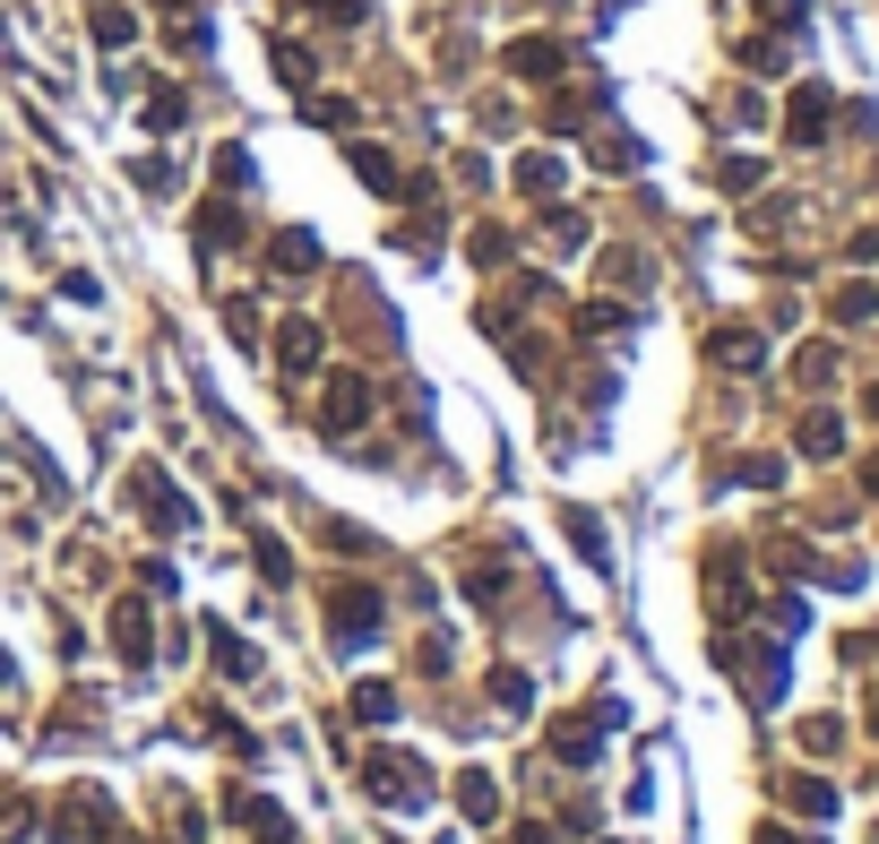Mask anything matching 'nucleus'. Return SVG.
<instances>
[{
	"instance_id": "1",
	"label": "nucleus",
	"mask_w": 879,
	"mask_h": 844,
	"mask_svg": "<svg viewBox=\"0 0 879 844\" xmlns=\"http://www.w3.org/2000/svg\"><path fill=\"white\" fill-rule=\"evenodd\" d=\"M328 629H336L345 647L380 638V595H371V586H345V595H336V612H328Z\"/></svg>"
},
{
	"instance_id": "2",
	"label": "nucleus",
	"mask_w": 879,
	"mask_h": 844,
	"mask_svg": "<svg viewBox=\"0 0 879 844\" xmlns=\"http://www.w3.org/2000/svg\"><path fill=\"white\" fill-rule=\"evenodd\" d=\"M509 69H518V78H560V43L526 35V43H509Z\"/></svg>"
},
{
	"instance_id": "3",
	"label": "nucleus",
	"mask_w": 879,
	"mask_h": 844,
	"mask_svg": "<svg viewBox=\"0 0 879 844\" xmlns=\"http://www.w3.org/2000/svg\"><path fill=\"white\" fill-rule=\"evenodd\" d=\"M362 414H371V405H362V380H336V389H328V431H362Z\"/></svg>"
},
{
	"instance_id": "4",
	"label": "nucleus",
	"mask_w": 879,
	"mask_h": 844,
	"mask_svg": "<svg viewBox=\"0 0 879 844\" xmlns=\"http://www.w3.org/2000/svg\"><path fill=\"white\" fill-rule=\"evenodd\" d=\"M819 130H828V87H802V96H793V138L819 147Z\"/></svg>"
},
{
	"instance_id": "5",
	"label": "nucleus",
	"mask_w": 879,
	"mask_h": 844,
	"mask_svg": "<svg viewBox=\"0 0 879 844\" xmlns=\"http://www.w3.org/2000/svg\"><path fill=\"white\" fill-rule=\"evenodd\" d=\"M276 354H285V371H311V362H320V327H311V320H293L285 336H276Z\"/></svg>"
},
{
	"instance_id": "6",
	"label": "nucleus",
	"mask_w": 879,
	"mask_h": 844,
	"mask_svg": "<svg viewBox=\"0 0 879 844\" xmlns=\"http://www.w3.org/2000/svg\"><path fill=\"white\" fill-rule=\"evenodd\" d=\"M276 267H285V276H311V267H320V242H311V233H276Z\"/></svg>"
},
{
	"instance_id": "7",
	"label": "nucleus",
	"mask_w": 879,
	"mask_h": 844,
	"mask_svg": "<svg viewBox=\"0 0 879 844\" xmlns=\"http://www.w3.org/2000/svg\"><path fill=\"white\" fill-rule=\"evenodd\" d=\"M518 190L553 198V190H560V156H518Z\"/></svg>"
},
{
	"instance_id": "8",
	"label": "nucleus",
	"mask_w": 879,
	"mask_h": 844,
	"mask_svg": "<svg viewBox=\"0 0 879 844\" xmlns=\"http://www.w3.org/2000/svg\"><path fill=\"white\" fill-rule=\"evenodd\" d=\"M457 802H466V818H491V811H500V784H491V776H466V784H457Z\"/></svg>"
},
{
	"instance_id": "9",
	"label": "nucleus",
	"mask_w": 879,
	"mask_h": 844,
	"mask_svg": "<svg viewBox=\"0 0 879 844\" xmlns=\"http://www.w3.org/2000/svg\"><path fill=\"white\" fill-rule=\"evenodd\" d=\"M354 715H362V724H380V715H397V689H389V681H362V689H354Z\"/></svg>"
},
{
	"instance_id": "10",
	"label": "nucleus",
	"mask_w": 879,
	"mask_h": 844,
	"mask_svg": "<svg viewBox=\"0 0 879 844\" xmlns=\"http://www.w3.org/2000/svg\"><path fill=\"white\" fill-rule=\"evenodd\" d=\"M354 173L371 181V190H397V164L380 156V147H354Z\"/></svg>"
},
{
	"instance_id": "11",
	"label": "nucleus",
	"mask_w": 879,
	"mask_h": 844,
	"mask_svg": "<svg viewBox=\"0 0 879 844\" xmlns=\"http://www.w3.org/2000/svg\"><path fill=\"white\" fill-rule=\"evenodd\" d=\"M147 130H182V96H173V87L147 96Z\"/></svg>"
},
{
	"instance_id": "12",
	"label": "nucleus",
	"mask_w": 879,
	"mask_h": 844,
	"mask_svg": "<svg viewBox=\"0 0 879 844\" xmlns=\"http://www.w3.org/2000/svg\"><path fill=\"white\" fill-rule=\"evenodd\" d=\"M198 242H242V216H233V207H207V216H198Z\"/></svg>"
},
{
	"instance_id": "13",
	"label": "nucleus",
	"mask_w": 879,
	"mask_h": 844,
	"mask_svg": "<svg viewBox=\"0 0 879 844\" xmlns=\"http://www.w3.org/2000/svg\"><path fill=\"white\" fill-rule=\"evenodd\" d=\"M716 354L733 362V371H759V336H742V327H733V336H716Z\"/></svg>"
},
{
	"instance_id": "14",
	"label": "nucleus",
	"mask_w": 879,
	"mask_h": 844,
	"mask_svg": "<svg viewBox=\"0 0 879 844\" xmlns=\"http://www.w3.org/2000/svg\"><path fill=\"white\" fill-rule=\"evenodd\" d=\"M130 35H138L130 9H96V43H130Z\"/></svg>"
}]
</instances>
